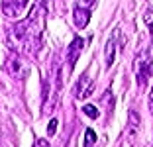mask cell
I'll list each match as a JSON object with an SVG mask.
<instances>
[{"label": "cell", "instance_id": "cell-1", "mask_svg": "<svg viewBox=\"0 0 153 147\" xmlns=\"http://www.w3.org/2000/svg\"><path fill=\"white\" fill-rule=\"evenodd\" d=\"M45 27V6L43 0H39L27 14V18L12 26L6 33V43L16 53L33 55L41 47V37H43Z\"/></svg>", "mask_w": 153, "mask_h": 147}, {"label": "cell", "instance_id": "cell-2", "mask_svg": "<svg viewBox=\"0 0 153 147\" xmlns=\"http://www.w3.org/2000/svg\"><path fill=\"white\" fill-rule=\"evenodd\" d=\"M134 67H135V76H137V85L145 86L147 79L153 75V61L149 57L147 51H140L137 57L134 61Z\"/></svg>", "mask_w": 153, "mask_h": 147}, {"label": "cell", "instance_id": "cell-3", "mask_svg": "<svg viewBox=\"0 0 153 147\" xmlns=\"http://www.w3.org/2000/svg\"><path fill=\"white\" fill-rule=\"evenodd\" d=\"M4 69L12 79H26L27 75V63L22 59V53H16V51H12L8 55Z\"/></svg>", "mask_w": 153, "mask_h": 147}, {"label": "cell", "instance_id": "cell-4", "mask_svg": "<svg viewBox=\"0 0 153 147\" xmlns=\"http://www.w3.org/2000/svg\"><path fill=\"white\" fill-rule=\"evenodd\" d=\"M92 90H94V80H92L85 73L81 79L76 80V85H75V88H73V92H75V98H76V100H85L86 96H90V94H92Z\"/></svg>", "mask_w": 153, "mask_h": 147}, {"label": "cell", "instance_id": "cell-5", "mask_svg": "<svg viewBox=\"0 0 153 147\" xmlns=\"http://www.w3.org/2000/svg\"><path fill=\"white\" fill-rule=\"evenodd\" d=\"M82 47H85V39H82V37H75V39L71 41V45H69V49H67V57H65L69 71L75 69L76 61H79V57H81V53H82Z\"/></svg>", "mask_w": 153, "mask_h": 147}, {"label": "cell", "instance_id": "cell-6", "mask_svg": "<svg viewBox=\"0 0 153 147\" xmlns=\"http://www.w3.org/2000/svg\"><path fill=\"white\" fill-rule=\"evenodd\" d=\"M30 0H2V12L8 18H18L24 12V8L27 6Z\"/></svg>", "mask_w": 153, "mask_h": 147}, {"label": "cell", "instance_id": "cell-7", "mask_svg": "<svg viewBox=\"0 0 153 147\" xmlns=\"http://www.w3.org/2000/svg\"><path fill=\"white\" fill-rule=\"evenodd\" d=\"M137 131H140V114L135 110H131L130 112V116H128V128H126V137L130 139H134L135 135H137Z\"/></svg>", "mask_w": 153, "mask_h": 147}, {"label": "cell", "instance_id": "cell-8", "mask_svg": "<svg viewBox=\"0 0 153 147\" xmlns=\"http://www.w3.org/2000/svg\"><path fill=\"white\" fill-rule=\"evenodd\" d=\"M73 22H75V26L79 27V30L86 27V24L90 22V10L75 6V10H73Z\"/></svg>", "mask_w": 153, "mask_h": 147}, {"label": "cell", "instance_id": "cell-9", "mask_svg": "<svg viewBox=\"0 0 153 147\" xmlns=\"http://www.w3.org/2000/svg\"><path fill=\"white\" fill-rule=\"evenodd\" d=\"M116 59V33L106 41V51H104V61H106V69H110L114 65Z\"/></svg>", "mask_w": 153, "mask_h": 147}, {"label": "cell", "instance_id": "cell-10", "mask_svg": "<svg viewBox=\"0 0 153 147\" xmlns=\"http://www.w3.org/2000/svg\"><path fill=\"white\" fill-rule=\"evenodd\" d=\"M96 143V134H94V129H86L85 131V147H92Z\"/></svg>", "mask_w": 153, "mask_h": 147}, {"label": "cell", "instance_id": "cell-11", "mask_svg": "<svg viewBox=\"0 0 153 147\" xmlns=\"http://www.w3.org/2000/svg\"><path fill=\"white\" fill-rule=\"evenodd\" d=\"M143 20H145V24H147L149 31H153V6H149L143 12Z\"/></svg>", "mask_w": 153, "mask_h": 147}, {"label": "cell", "instance_id": "cell-12", "mask_svg": "<svg viewBox=\"0 0 153 147\" xmlns=\"http://www.w3.org/2000/svg\"><path fill=\"white\" fill-rule=\"evenodd\" d=\"M82 112H85L88 118H92V120H96V118H98V108L92 106V104H86V106L82 108Z\"/></svg>", "mask_w": 153, "mask_h": 147}, {"label": "cell", "instance_id": "cell-13", "mask_svg": "<svg viewBox=\"0 0 153 147\" xmlns=\"http://www.w3.org/2000/svg\"><path fill=\"white\" fill-rule=\"evenodd\" d=\"M94 2H96V0H76V4H75V6H79V8H86V10H90L92 6H94Z\"/></svg>", "mask_w": 153, "mask_h": 147}, {"label": "cell", "instance_id": "cell-14", "mask_svg": "<svg viewBox=\"0 0 153 147\" xmlns=\"http://www.w3.org/2000/svg\"><path fill=\"white\" fill-rule=\"evenodd\" d=\"M57 124H59L57 120H51V122H49V125H47V134H49V135H53V134H55V129H57Z\"/></svg>", "mask_w": 153, "mask_h": 147}, {"label": "cell", "instance_id": "cell-15", "mask_svg": "<svg viewBox=\"0 0 153 147\" xmlns=\"http://www.w3.org/2000/svg\"><path fill=\"white\" fill-rule=\"evenodd\" d=\"M33 147H49V141H47V139H41V137H37L36 141H33Z\"/></svg>", "mask_w": 153, "mask_h": 147}, {"label": "cell", "instance_id": "cell-16", "mask_svg": "<svg viewBox=\"0 0 153 147\" xmlns=\"http://www.w3.org/2000/svg\"><path fill=\"white\" fill-rule=\"evenodd\" d=\"M149 112L153 114V88H151V92H149Z\"/></svg>", "mask_w": 153, "mask_h": 147}, {"label": "cell", "instance_id": "cell-17", "mask_svg": "<svg viewBox=\"0 0 153 147\" xmlns=\"http://www.w3.org/2000/svg\"><path fill=\"white\" fill-rule=\"evenodd\" d=\"M147 147H153V141H151V143H149V145H147Z\"/></svg>", "mask_w": 153, "mask_h": 147}, {"label": "cell", "instance_id": "cell-18", "mask_svg": "<svg viewBox=\"0 0 153 147\" xmlns=\"http://www.w3.org/2000/svg\"><path fill=\"white\" fill-rule=\"evenodd\" d=\"M151 41H153V31H151Z\"/></svg>", "mask_w": 153, "mask_h": 147}]
</instances>
